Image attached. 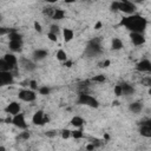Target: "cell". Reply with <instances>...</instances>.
Wrapping results in <instances>:
<instances>
[{
  "mask_svg": "<svg viewBox=\"0 0 151 151\" xmlns=\"http://www.w3.org/2000/svg\"><path fill=\"white\" fill-rule=\"evenodd\" d=\"M120 26H124L131 33H144L147 27V19L140 14H132L124 17L120 22Z\"/></svg>",
  "mask_w": 151,
  "mask_h": 151,
  "instance_id": "6da1fadb",
  "label": "cell"
},
{
  "mask_svg": "<svg viewBox=\"0 0 151 151\" xmlns=\"http://www.w3.org/2000/svg\"><path fill=\"white\" fill-rule=\"evenodd\" d=\"M103 52V47H101V40L99 37H96L93 39H91L87 42V46L85 48V54L88 57H96L99 55Z\"/></svg>",
  "mask_w": 151,
  "mask_h": 151,
  "instance_id": "7a4b0ae2",
  "label": "cell"
},
{
  "mask_svg": "<svg viewBox=\"0 0 151 151\" xmlns=\"http://www.w3.org/2000/svg\"><path fill=\"white\" fill-rule=\"evenodd\" d=\"M77 103L79 105H85V106H90V107H93V109L99 107V101L94 97L88 94L87 92H79L78 98H77Z\"/></svg>",
  "mask_w": 151,
  "mask_h": 151,
  "instance_id": "3957f363",
  "label": "cell"
},
{
  "mask_svg": "<svg viewBox=\"0 0 151 151\" xmlns=\"http://www.w3.org/2000/svg\"><path fill=\"white\" fill-rule=\"evenodd\" d=\"M118 11H120L127 15H132V14H136L137 6L134 2L123 0V1H118Z\"/></svg>",
  "mask_w": 151,
  "mask_h": 151,
  "instance_id": "277c9868",
  "label": "cell"
},
{
  "mask_svg": "<svg viewBox=\"0 0 151 151\" xmlns=\"http://www.w3.org/2000/svg\"><path fill=\"white\" fill-rule=\"evenodd\" d=\"M18 98L22 101L31 103L37 99V93H35V91H33L31 88H22L18 92Z\"/></svg>",
  "mask_w": 151,
  "mask_h": 151,
  "instance_id": "5b68a950",
  "label": "cell"
},
{
  "mask_svg": "<svg viewBox=\"0 0 151 151\" xmlns=\"http://www.w3.org/2000/svg\"><path fill=\"white\" fill-rule=\"evenodd\" d=\"M48 122H50V117L42 110H38L32 117V123L38 126H44Z\"/></svg>",
  "mask_w": 151,
  "mask_h": 151,
  "instance_id": "8992f818",
  "label": "cell"
},
{
  "mask_svg": "<svg viewBox=\"0 0 151 151\" xmlns=\"http://www.w3.org/2000/svg\"><path fill=\"white\" fill-rule=\"evenodd\" d=\"M139 133L145 138H151V118L139 122Z\"/></svg>",
  "mask_w": 151,
  "mask_h": 151,
  "instance_id": "52a82bcc",
  "label": "cell"
},
{
  "mask_svg": "<svg viewBox=\"0 0 151 151\" xmlns=\"http://www.w3.org/2000/svg\"><path fill=\"white\" fill-rule=\"evenodd\" d=\"M12 124L20 130H27V127H28V124L26 123V119H25V114L21 112L18 113L17 116H13V123Z\"/></svg>",
  "mask_w": 151,
  "mask_h": 151,
  "instance_id": "ba28073f",
  "label": "cell"
},
{
  "mask_svg": "<svg viewBox=\"0 0 151 151\" xmlns=\"http://www.w3.org/2000/svg\"><path fill=\"white\" fill-rule=\"evenodd\" d=\"M19 64H20V66L25 70V71H27V72H33V71H35V68H37V64L33 61V60H31V59H28V58H20L19 59Z\"/></svg>",
  "mask_w": 151,
  "mask_h": 151,
  "instance_id": "9c48e42d",
  "label": "cell"
},
{
  "mask_svg": "<svg viewBox=\"0 0 151 151\" xmlns=\"http://www.w3.org/2000/svg\"><path fill=\"white\" fill-rule=\"evenodd\" d=\"M21 111V106L18 101H11L7 104V106L5 107V112L8 114V116H17L18 113H20Z\"/></svg>",
  "mask_w": 151,
  "mask_h": 151,
  "instance_id": "30bf717a",
  "label": "cell"
},
{
  "mask_svg": "<svg viewBox=\"0 0 151 151\" xmlns=\"http://www.w3.org/2000/svg\"><path fill=\"white\" fill-rule=\"evenodd\" d=\"M136 70L142 73H151V61L149 59H142L136 64Z\"/></svg>",
  "mask_w": 151,
  "mask_h": 151,
  "instance_id": "8fae6325",
  "label": "cell"
},
{
  "mask_svg": "<svg viewBox=\"0 0 151 151\" xmlns=\"http://www.w3.org/2000/svg\"><path fill=\"white\" fill-rule=\"evenodd\" d=\"M14 83V74L12 72H0V85H12Z\"/></svg>",
  "mask_w": 151,
  "mask_h": 151,
  "instance_id": "7c38bea8",
  "label": "cell"
},
{
  "mask_svg": "<svg viewBox=\"0 0 151 151\" xmlns=\"http://www.w3.org/2000/svg\"><path fill=\"white\" fill-rule=\"evenodd\" d=\"M130 39L134 46H142L146 41L144 33H130Z\"/></svg>",
  "mask_w": 151,
  "mask_h": 151,
  "instance_id": "4fadbf2b",
  "label": "cell"
},
{
  "mask_svg": "<svg viewBox=\"0 0 151 151\" xmlns=\"http://www.w3.org/2000/svg\"><path fill=\"white\" fill-rule=\"evenodd\" d=\"M48 55V51L45 48H38L33 52V60L34 61H41L44 59H46Z\"/></svg>",
  "mask_w": 151,
  "mask_h": 151,
  "instance_id": "5bb4252c",
  "label": "cell"
},
{
  "mask_svg": "<svg viewBox=\"0 0 151 151\" xmlns=\"http://www.w3.org/2000/svg\"><path fill=\"white\" fill-rule=\"evenodd\" d=\"M8 48L12 52H20L22 48V40H11L8 42Z\"/></svg>",
  "mask_w": 151,
  "mask_h": 151,
  "instance_id": "9a60e30c",
  "label": "cell"
},
{
  "mask_svg": "<svg viewBox=\"0 0 151 151\" xmlns=\"http://www.w3.org/2000/svg\"><path fill=\"white\" fill-rule=\"evenodd\" d=\"M2 59H4V60H6V61H7L11 66H13L14 68L17 67V65H18V63H19V61H18V58H17L13 53H6V54L4 55V58H2Z\"/></svg>",
  "mask_w": 151,
  "mask_h": 151,
  "instance_id": "2e32d148",
  "label": "cell"
},
{
  "mask_svg": "<svg viewBox=\"0 0 151 151\" xmlns=\"http://www.w3.org/2000/svg\"><path fill=\"white\" fill-rule=\"evenodd\" d=\"M120 85H122V87H123V96H132V94L136 92L134 87H133L131 84L122 83Z\"/></svg>",
  "mask_w": 151,
  "mask_h": 151,
  "instance_id": "e0dca14e",
  "label": "cell"
},
{
  "mask_svg": "<svg viewBox=\"0 0 151 151\" xmlns=\"http://www.w3.org/2000/svg\"><path fill=\"white\" fill-rule=\"evenodd\" d=\"M63 38L65 42H70L74 38V31L71 28H64L63 29Z\"/></svg>",
  "mask_w": 151,
  "mask_h": 151,
  "instance_id": "ac0fdd59",
  "label": "cell"
},
{
  "mask_svg": "<svg viewBox=\"0 0 151 151\" xmlns=\"http://www.w3.org/2000/svg\"><path fill=\"white\" fill-rule=\"evenodd\" d=\"M124 47V44L120 38H113L111 41V50L113 51H120Z\"/></svg>",
  "mask_w": 151,
  "mask_h": 151,
  "instance_id": "d6986e66",
  "label": "cell"
},
{
  "mask_svg": "<svg viewBox=\"0 0 151 151\" xmlns=\"http://www.w3.org/2000/svg\"><path fill=\"white\" fill-rule=\"evenodd\" d=\"M129 110L132 112V113H139V112H142V110H143V104L142 103H139V101H133V103H131L130 105H129Z\"/></svg>",
  "mask_w": 151,
  "mask_h": 151,
  "instance_id": "ffe728a7",
  "label": "cell"
},
{
  "mask_svg": "<svg viewBox=\"0 0 151 151\" xmlns=\"http://www.w3.org/2000/svg\"><path fill=\"white\" fill-rule=\"evenodd\" d=\"M84 123H85V120H84L80 116H74V117L71 119V125L74 126L76 129H80V127H83Z\"/></svg>",
  "mask_w": 151,
  "mask_h": 151,
  "instance_id": "44dd1931",
  "label": "cell"
},
{
  "mask_svg": "<svg viewBox=\"0 0 151 151\" xmlns=\"http://www.w3.org/2000/svg\"><path fill=\"white\" fill-rule=\"evenodd\" d=\"M14 70L13 66H11L6 60L1 59L0 60V72H12Z\"/></svg>",
  "mask_w": 151,
  "mask_h": 151,
  "instance_id": "7402d4cb",
  "label": "cell"
},
{
  "mask_svg": "<svg viewBox=\"0 0 151 151\" xmlns=\"http://www.w3.org/2000/svg\"><path fill=\"white\" fill-rule=\"evenodd\" d=\"M65 15H66V12L61 8H55V12H54V15H53V20H57V21H60L63 19H65Z\"/></svg>",
  "mask_w": 151,
  "mask_h": 151,
  "instance_id": "603a6c76",
  "label": "cell"
},
{
  "mask_svg": "<svg viewBox=\"0 0 151 151\" xmlns=\"http://www.w3.org/2000/svg\"><path fill=\"white\" fill-rule=\"evenodd\" d=\"M8 39H9V41L11 40H22V34L17 28H13V31L8 34Z\"/></svg>",
  "mask_w": 151,
  "mask_h": 151,
  "instance_id": "cb8c5ba5",
  "label": "cell"
},
{
  "mask_svg": "<svg viewBox=\"0 0 151 151\" xmlns=\"http://www.w3.org/2000/svg\"><path fill=\"white\" fill-rule=\"evenodd\" d=\"M55 57H57V59H58L59 61H61V63H65V61L68 60V59H67V54H66V52H65L64 50H58L57 53H55Z\"/></svg>",
  "mask_w": 151,
  "mask_h": 151,
  "instance_id": "d4e9b609",
  "label": "cell"
},
{
  "mask_svg": "<svg viewBox=\"0 0 151 151\" xmlns=\"http://www.w3.org/2000/svg\"><path fill=\"white\" fill-rule=\"evenodd\" d=\"M72 137H73L74 139H81V138L84 137V131H83V129L80 127V129L73 130V131H72Z\"/></svg>",
  "mask_w": 151,
  "mask_h": 151,
  "instance_id": "484cf974",
  "label": "cell"
},
{
  "mask_svg": "<svg viewBox=\"0 0 151 151\" xmlns=\"http://www.w3.org/2000/svg\"><path fill=\"white\" fill-rule=\"evenodd\" d=\"M54 12H55V8H53V7H45L42 9V14L46 17H50V18H53Z\"/></svg>",
  "mask_w": 151,
  "mask_h": 151,
  "instance_id": "4316f807",
  "label": "cell"
},
{
  "mask_svg": "<svg viewBox=\"0 0 151 151\" xmlns=\"http://www.w3.org/2000/svg\"><path fill=\"white\" fill-rule=\"evenodd\" d=\"M91 80L94 81V83H104V81L106 80V77H105L104 74H97V76H94Z\"/></svg>",
  "mask_w": 151,
  "mask_h": 151,
  "instance_id": "83f0119b",
  "label": "cell"
},
{
  "mask_svg": "<svg viewBox=\"0 0 151 151\" xmlns=\"http://www.w3.org/2000/svg\"><path fill=\"white\" fill-rule=\"evenodd\" d=\"M113 93L117 96V97H120L123 96V87L120 84H117L114 87H113Z\"/></svg>",
  "mask_w": 151,
  "mask_h": 151,
  "instance_id": "f1b7e54d",
  "label": "cell"
},
{
  "mask_svg": "<svg viewBox=\"0 0 151 151\" xmlns=\"http://www.w3.org/2000/svg\"><path fill=\"white\" fill-rule=\"evenodd\" d=\"M50 33H53V34L58 35V34L60 33V27H59V25H55V24L51 25V26H50Z\"/></svg>",
  "mask_w": 151,
  "mask_h": 151,
  "instance_id": "f546056e",
  "label": "cell"
},
{
  "mask_svg": "<svg viewBox=\"0 0 151 151\" xmlns=\"http://www.w3.org/2000/svg\"><path fill=\"white\" fill-rule=\"evenodd\" d=\"M38 91H39V93H40V94H42V96H47V94H50L51 88H50V87H47V86H40Z\"/></svg>",
  "mask_w": 151,
  "mask_h": 151,
  "instance_id": "4dcf8cb0",
  "label": "cell"
},
{
  "mask_svg": "<svg viewBox=\"0 0 151 151\" xmlns=\"http://www.w3.org/2000/svg\"><path fill=\"white\" fill-rule=\"evenodd\" d=\"M60 134H61V138H63V139H68V138L72 136V131H70V130H67V129H64V130L60 132Z\"/></svg>",
  "mask_w": 151,
  "mask_h": 151,
  "instance_id": "1f68e13d",
  "label": "cell"
},
{
  "mask_svg": "<svg viewBox=\"0 0 151 151\" xmlns=\"http://www.w3.org/2000/svg\"><path fill=\"white\" fill-rule=\"evenodd\" d=\"M140 83H142L144 86L151 88V77H144V78L140 80Z\"/></svg>",
  "mask_w": 151,
  "mask_h": 151,
  "instance_id": "d6a6232c",
  "label": "cell"
},
{
  "mask_svg": "<svg viewBox=\"0 0 151 151\" xmlns=\"http://www.w3.org/2000/svg\"><path fill=\"white\" fill-rule=\"evenodd\" d=\"M28 86H29V88H31V90H33V91H35V90H39L38 83H37V80H34V79L29 80V83H28Z\"/></svg>",
  "mask_w": 151,
  "mask_h": 151,
  "instance_id": "836d02e7",
  "label": "cell"
},
{
  "mask_svg": "<svg viewBox=\"0 0 151 151\" xmlns=\"http://www.w3.org/2000/svg\"><path fill=\"white\" fill-rule=\"evenodd\" d=\"M29 137H31V134H29V132L26 131V130L19 134V139H22V140H27V139H29Z\"/></svg>",
  "mask_w": 151,
  "mask_h": 151,
  "instance_id": "e575fe53",
  "label": "cell"
},
{
  "mask_svg": "<svg viewBox=\"0 0 151 151\" xmlns=\"http://www.w3.org/2000/svg\"><path fill=\"white\" fill-rule=\"evenodd\" d=\"M47 38H48L51 41H53V42H57V41H58V35H55V34H53V33H50V32H48Z\"/></svg>",
  "mask_w": 151,
  "mask_h": 151,
  "instance_id": "d590c367",
  "label": "cell"
},
{
  "mask_svg": "<svg viewBox=\"0 0 151 151\" xmlns=\"http://www.w3.org/2000/svg\"><path fill=\"white\" fill-rule=\"evenodd\" d=\"M33 26H34V29L37 31V32H41L42 31V27H41V25H40V22H38V21H34L33 22Z\"/></svg>",
  "mask_w": 151,
  "mask_h": 151,
  "instance_id": "8d00e7d4",
  "label": "cell"
},
{
  "mask_svg": "<svg viewBox=\"0 0 151 151\" xmlns=\"http://www.w3.org/2000/svg\"><path fill=\"white\" fill-rule=\"evenodd\" d=\"M110 9L113 11V12H117L118 11V1H113L110 6Z\"/></svg>",
  "mask_w": 151,
  "mask_h": 151,
  "instance_id": "74e56055",
  "label": "cell"
},
{
  "mask_svg": "<svg viewBox=\"0 0 151 151\" xmlns=\"http://www.w3.org/2000/svg\"><path fill=\"white\" fill-rule=\"evenodd\" d=\"M57 133H58L57 130H50V131H46L45 134H46L47 137H54V136H57Z\"/></svg>",
  "mask_w": 151,
  "mask_h": 151,
  "instance_id": "f35d334b",
  "label": "cell"
},
{
  "mask_svg": "<svg viewBox=\"0 0 151 151\" xmlns=\"http://www.w3.org/2000/svg\"><path fill=\"white\" fill-rule=\"evenodd\" d=\"M110 65H111V60L106 59V60H104V61L100 64V67H104V68H106V67H109Z\"/></svg>",
  "mask_w": 151,
  "mask_h": 151,
  "instance_id": "ab89813d",
  "label": "cell"
},
{
  "mask_svg": "<svg viewBox=\"0 0 151 151\" xmlns=\"http://www.w3.org/2000/svg\"><path fill=\"white\" fill-rule=\"evenodd\" d=\"M101 27H103V22H101V21H97V22L94 24V29L98 31V29H100Z\"/></svg>",
  "mask_w": 151,
  "mask_h": 151,
  "instance_id": "60d3db41",
  "label": "cell"
},
{
  "mask_svg": "<svg viewBox=\"0 0 151 151\" xmlns=\"http://www.w3.org/2000/svg\"><path fill=\"white\" fill-rule=\"evenodd\" d=\"M94 149H96V146H94L93 143H90V144L86 145V150H87V151H92V150H94Z\"/></svg>",
  "mask_w": 151,
  "mask_h": 151,
  "instance_id": "b9f144b4",
  "label": "cell"
},
{
  "mask_svg": "<svg viewBox=\"0 0 151 151\" xmlns=\"http://www.w3.org/2000/svg\"><path fill=\"white\" fill-rule=\"evenodd\" d=\"M72 64H73V63H72L71 60H67V61H65V63H64V66H66V67H71V66H72Z\"/></svg>",
  "mask_w": 151,
  "mask_h": 151,
  "instance_id": "7bdbcfd3",
  "label": "cell"
},
{
  "mask_svg": "<svg viewBox=\"0 0 151 151\" xmlns=\"http://www.w3.org/2000/svg\"><path fill=\"white\" fill-rule=\"evenodd\" d=\"M0 151H6V147H5L4 145H1V146H0Z\"/></svg>",
  "mask_w": 151,
  "mask_h": 151,
  "instance_id": "ee69618b",
  "label": "cell"
},
{
  "mask_svg": "<svg viewBox=\"0 0 151 151\" xmlns=\"http://www.w3.org/2000/svg\"><path fill=\"white\" fill-rule=\"evenodd\" d=\"M113 105H114V106H117V105H119V101H113Z\"/></svg>",
  "mask_w": 151,
  "mask_h": 151,
  "instance_id": "f6af8a7d",
  "label": "cell"
},
{
  "mask_svg": "<svg viewBox=\"0 0 151 151\" xmlns=\"http://www.w3.org/2000/svg\"><path fill=\"white\" fill-rule=\"evenodd\" d=\"M104 138H105V139H109L110 137H109V134H105V136H104Z\"/></svg>",
  "mask_w": 151,
  "mask_h": 151,
  "instance_id": "bcb514c9",
  "label": "cell"
},
{
  "mask_svg": "<svg viewBox=\"0 0 151 151\" xmlns=\"http://www.w3.org/2000/svg\"><path fill=\"white\" fill-rule=\"evenodd\" d=\"M147 93H149V94L151 96V88H149V91H147Z\"/></svg>",
  "mask_w": 151,
  "mask_h": 151,
  "instance_id": "7dc6e473",
  "label": "cell"
}]
</instances>
